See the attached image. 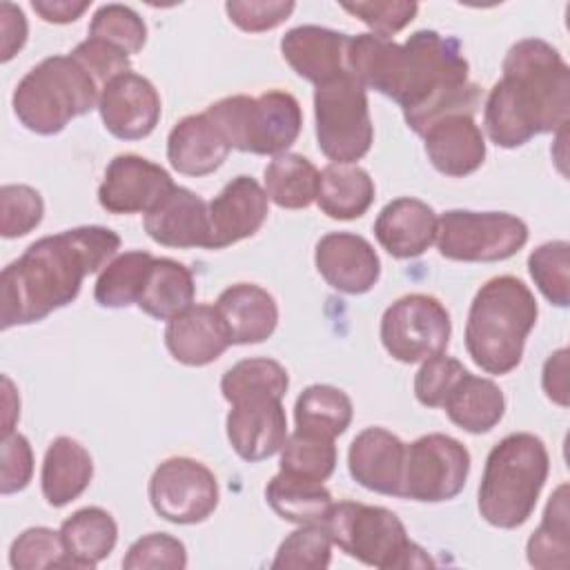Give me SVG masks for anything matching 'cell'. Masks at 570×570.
Here are the masks:
<instances>
[{
	"instance_id": "6da1fadb",
	"label": "cell",
	"mask_w": 570,
	"mask_h": 570,
	"mask_svg": "<svg viewBox=\"0 0 570 570\" xmlns=\"http://www.w3.org/2000/svg\"><path fill=\"white\" fill-rule=\"evenodd\" d=\"M347 69L365 87L392 98L407 127L423 131L450 114H474L479 87L461 42L434 29L414 31L403 45L374 33L352 36Z\"/></svg>"
},
{
	"instance_id": "7a4b0ae2",
	"label": "cell",
	"mask_w": 570,
	"mask_h": 570,
	"mask_svg": "<svg viewBox=\"0 0 570 570\" xmlns=\"http://www.w3.org/2000/svg\"><path fill=\"white\" fill-rule=\"evenodd\" d=\"M120 249V236L102 225H82L31 243L0 274V327L31 325L69 305L82 281Z\"/></svg>"
},
{
	"instance_id": "3957f363",
	"label": "cell",
	"mask_w": 570,
	"mask_h": 570,
	"mask_svg": "<svg viewBox=\"0 0 570 570\" xmlns=\"http://www.w3.org/2000/svg\"><path fill=\"white\" fill-rule=\"evenodd\" d=\"M570 118V67L541 38L514 42L483 105V127L497 147L514 149L557 134Z\"/></svg>"
},
{
	"instance_id": "277c9868",
	"label": "cell",
	"mask_w": 570,
	"mask_h": 570,
	"mask_svg": "<svg viewBox=\"0 0 570 570\" xmlns=\"http://www.w3.org/2000/svg\"><path fill=\"white\" fill-rule=\"evenodd\" d=\"M539 316L537 298L517 276H494L474 294L465 321V350L488 374H508L521 358Z\"/></svg>"
},
{
	"instance_id": "5b68a950",
	"label": "cell",
	"mask_w": 570,
	"mask_h": 570,
	"mask_svg": "<svg viewBox=\"0 0 570 570\" xmlns=\"http://www.w3.org/2000/svg\"><path fill=\"white\" fill-rule=\"evenodd\" d=\"M550 472L546 443L530 432L503 436L488 454L479 483V512L501 530L523 525Z\"/></svg>"
},
{
	"instance_id": "8992f818",
	"label": "cell",
	"mask_w": 570,
	"mask_h": 570,
	"mask_svg": "<svg viewBox=\"0 0 570 570\" xmlns=\"http://www.w3.org/2000/svg\"><path fill=\"white\" fill-rule=\"evenodd\" d=\"M100 91V85L71 53L49 56L22 76L11 105L24 129L53 136L73 118L98 107Z\"/></svg>"
},
{
	"instance_id": "52a82bcc",
	"label": "cell",
	"mask_w": 570,
	"mask_h": 570,
	"mask_svg": "<svg viewBox=\"0 0 570 570\" xmlns=\"http://www.w3.org/2000/svg\"><path fill=\"white\" fill-rule=\"evenodd\" d=\"M330 539L352 559L381 568H430L428 552L410 541L401 519L381 505L358 501L334 503L323 521Z\"/></svg>"
},
{
	"instance_id": "ba28073f",
	"label": "cell",
	"mask_w": 570,
	"mask_h": 570,
	"mask_svg": "<svg viewBox=\"0 0 570 570\" xmlns=\"http://www.w3.org/2000/svg\"><path fill=\"white\" fill-rule=\"evenodd\" d=\"M205 114L216 122L232 149L258 156L285 154L303 127L298 100L281 89L261 96H227L212 102Z\"/></svg>"
},
{
	"instance_id": "9c48e42d",
	"label": "cell",
	"mask_w": 570,
	"mask_h": 570,
	"mask_svg": "<svg viewBox=\"0 0 570 570\" xmlns=\"http://www.w3.org/2000/svg\"><path fill=\"white\" fill-rule=\"evenodd\" d=\"M316 142L325 158L341 165L361 160L374 140L367 89L350 73H341L314 89Z\"/></svg>"
},
{
	"instance_id": "30bf717a",
	"label": "cell",
	"mask_w": 570,
	"mask_h": 570,
	"mask_svg": "<svg viewBox=\"0 0 570 570\" xmlns=\"http://www.w3.org/2000/svg\"><path fill=\"white\" fill-rule=\"evenodd\" d=\"M528 236V225L514 214L448 209L439 216L434 243L450 261L497 263L514 256Z\"/></svg>"
},
{
	"instance_id": "8fae6325",
	"label": "cell",
	"mask_w": 570,
	"mask_h": 570,
	"mask_svg": "<svg viewBox=\"0 0 570 570\" xmlns=\"http://www.w3.org/2000/svg\"><path fill=\"white\" fill-rule=\"evenodd\" d=\"M452 321L445 305L430 294L396 298L381 318V343L401 363H423L445 352Z\"/></svg>"
},
{
	"instance_id": "7c38bea8",
	"label": "cell",
	"mask_w": 570,
	"mask_h": 570,
	"mask_svg": "<svg viewBox=\"0 0 570 570\" xmlns=\"http://www.w3.org/2000/svg\"><path fill=\"white\" fill-rule=\"evenodd\" d=\"M470 452L454 436L432 432L405 445L401 497L419 503L454 499L468 481Z\"/></svg>"
},
{
	"instance_id": "4fadbf2b",
	"label": "cell",
	"mask_w": 570,
	"mask_h": 570,
	"mask_svg": "<svg viewBox=\"0 0 570 570\" xmlns=\"http://www.w3.org/2000/svg\"><path fill=\"white\" fill-rule=\"evenodd\" d=\"M147 492L154 512L178 525L205 521L220 497L214 472L189 456L165 459L154 470Z\"/></svg>"
},
{
	"instance_id": "5bb4252c",
	"label": "cell",
	"mask_w": 570,
	"mask_h": 570,
	"mask_svg": "<svg viewBox=\"0 0 570 570\" xmlns=\"http://www.w3.org/2000/svg\"><path fill=\"white\" fill-rule=\"evenodd\" d=\"M225 430L234 452L258 463L281 452L287 439V416L283 396L276 394H245L229 401Z\"/></svg>"
},
{
	"instance_id": "9a60e30c",
	"label": "cell",
	"mask_w": 570,
	"mask_h": 570,
	"mask_svg": "<svg viewBox=\"0 0 570 570\" xmlns=\"http://www.w3.org/2000/svg\"><path fill=\"white\" fill-rule=\"evenodd\" d=\"M171 176L160 165L138 156H116L98 187V203L109 214H147L169 189Z\"/></svg>"
},
{
	"instance_id": "2e32d148",
	"label": "cell",
	"mask_w": 570,
	"mask_h": 570,
	"mask_svg": "<svg viewBox=\"0 0 570 570\" xmlns=\"http://www.w3.org/2000/svg\"><path fill=\"white\" fill-rule=\"evenodd\" d=\"M160 109L156 87L136 71L111 78L98 100L105 129L120 140L147 138L160 120Z\"/></svg>"
},
{
	"instance_id": "e0dca14e",
	"label": "cell",
	"mask_w": 570,
	"mask_h": 570,
	"mask_svg": "<svg viewBox=\"0 0 570 570\" xmlns=\"http://www.w3.org/2000/svg\"><path fill=\"white\" fill-rule=\"evenodd\" d=\"M314 263L323 281L341 294H367L381 276L376 249L358 234L330 232L314 249Z\"/></svg>"
},
{
	"instance_id": "ac0fdd59",
	"label": "cell",
	"mask_w": 570,
	"mask_h": 570,
	"mask_svg": "<svg viewBox=\"0 0 570 570\" xmlns=\"http://www.w3.org/2000/svg\"><path fill=\"white\" fill-rule=\"evenodd\" d=\"M269 214V198L252 176L232 178L220 194L207 203L209 247L223 249L254 236Z\"/></svg>"
},
{
	"instance_id": "d6986e66",
	"label": "cell",
	"mask_w": 570,
	"mask_h": 570,
	"mask_svg": "<svg viewBox=\"0 0 570 570\" xmlns=\"http://www.w3.org/2000/svg\"><path fill=\"white\" fill-rule=\"evenodd\" d=\"M147 236L165 247H209L207 203L187 187L174 185L147 214Z\"/></svg>"
},
{
	"instance_id": "ffe728a7",
	"label": "cell",
	"mask_w": 570,
	"mask_h": 570,
	"mask_svg": "<svg viewBox=\"0 0 570 570\" xmlns=\"http://www.w3.org/2000/svg\"><path fill=\"white\" fill-rule=\"evenodd\" d=\"M405 443L385 428L361 430L347 450V470L365 490L401 497Z\"/></svg>"
},
{
	"instance_id": "44dd1931",
	"label": "cell",
	"mask_w": 570,
	"mask_h": 570,
	"mask_svg": "<svg viewBox=\"0 0 570 570\" xmlns=\"http://www.w3.org/2000/svg\"><path fill=\"white\" fill-rule=\"evenodd\" d=\"M352 36L318 24H301L281 38L285 62L305 80L323 85L347 69Z\"/></svg>"
},
{
	"instance_id": "7402d4cb",
	"label": "cell",
	"mask_w": 570,
	"mask_h": 570,
	"mask_svg": "<svg viewBox=\"0 0 570 570\" xmlns=\"http://www.w3.org/2000/svg\"><path fill=\"white\" fill-rule=\"evenodd\" d=\"M432 167L450 178L474 174L485 160V138L472 114H450L423 131Z\"/></svg>"
},
{
	"instance_id": "603a6c76",
	"label": "cell",
	"mask_w": 570,
	"mask_h": 570,
	"mask_svg": "<svg viewBox=\"0 0 570 570\" xmlns=\"http://www.w3.org/2000/svg\"><path fill=\"white\" fill-rule=\"evenodd\" d=\"M165 345L178 363L203 367L220 358L232 338L216 305L198 303L167 321Z\"/></svg>"
},
{
	"instance_id": "cb8c5ba5",
	"label": "cell",
	"mask_w": 570,
	"mask_h": 570,
	"mask_svg": "<svg viewBox=\"0 0 570 570\" xmlns=\"http://www.w3.org/2000/svg\"><path fill=\"white\" fill-rule=\"evenodd\" d=\"M439 216L434 209L412 196L390 200L374 220L379 245L394 258H416L436 240Z\"/></svg>"
},
{
	"instance_id": "d4e9b609",
	"label": "cell",
	"mask_w": 570,
	"mask_h": 570,
	"mask_svg": "<svg viewBox=\"0 0 570 570\" xmlns=\"http://www.w3.org/2000/svg\"><path fill=\"white\" fill-rule=\"evenodd\" d=\"M229 151L225 136L205 111L180 118L167 136V160L185 176L214 174Z\"/></svg>"
},
{
	"instance_id": "484cf974",
	"label": "cell",
	"mask_w": 570,
	"mask_h": 570,
	"mask_svg": "<svg viewBox=\"0 0 570 570\" xmlns=\"http://www.w3.org/2000/svg\"><path fill=\"white\" fill-rule=\"evenodd\" d=\"M216 309L227 325L232 345L263 343L278 325L276 298L254 283H234L223 289Z\"/></svg>"
},
{
	"instance_id": "4316f807",
	"label": "cell",
	"mask_w": 570,
	"mask_h": 570,
	"mask_svg": "<svg viewBox=\"0 0 570 570\" xmlns=\"http://www.w3.org/2000/svg\"><path fill=\"white\" fill-rule=\"evenodd\" d=\"M91 476L94 461L82 443L71 436H58L49 443L40 472L42 497L49 505L62 508L78 499L89 488Z\"/></svg>"
},
{
	"instance_id": "83f0119b",
	"label": "cell",
	"mask_w": 570,
	"mask_h": 570,
	"mask_svg": "<svg viewBox=\"0 0 570 570\" xmlns=\"http://www.w3.org/2000/svg\"><path fill=\"white\" fill-rule=\"evenodd\" d=\"M374 180L358 165L330 163L318 171L316 205L334 220L361 218L374 203Z\"/></svg>"
},
{
	"instance_id": "f1b7e54d",
	"label": "cell",
	"mask_w": 570,
	"mask_h": 570,
	"mask_svg": "<svg viewBox=\"0 0 570 570\" xmlns=\"http://www.w3.org/2000/svg\"><path fill=\"white\" fill-rule=\"evenodd\" d=\"M443 407L448 419L461 430L470 434H485L503 419L505 399L492 379L465 372L445 399Z\"/></svg>"
},
{
	"instance_id": "f546056e",
	"label": "cell",
	"mask_w": 570,
	"mask_h": 570,
	"mask_svg": "<svg viewBox=\"0 0 570 570\" xmlns=\"http://www.w3.org/2000/svg\"><path fill=\"white\" fill-rule=\"evenodd\" d=\"M60 537L73 568H96L111 554L118 541V525L114 517L98 508H80L60 525Z\"/></svg>"
},
{
	"instance_id": "4dcf8cb0",
	"label": "cell",
	"mask_w": 570,
	"mask_h": 570,
	"mask_svg": "<svg viewBox=\"0 0 570 570\" xmlns=\"http://www.w3.org/2000/svg\"><path fill=\"white\" fill-rule=\"evenodd\" d=\"M194 296L196 283L189 267L174 258H154L136 305L158 321H171L194 305Z\"/></svg>"
},
{
	"instance_id": "1f68e13d",
	"label": "cell",
	"mask_w": 570,
	"mask_h": 570,
	"mask_svg": "<svg viewBox=\"0 0 570 570\" xmlns=\"http://www.w3.org/2000/svg\"><path fill=\"white\" fill-rule=\"evenodd\" d=\"M265 499L281 519L296 525L323 523L334 505L330 490L321 481L283 470H278V474L267 483Z\"/></svg>"
},
{
	"instance_id": "d6a6232c",
	"label": "cell",
	"mask_w": 570,
	"mask_h": 570,
	"mask_svg": "<svg viewBox=\"0 0 570 570\" xmlns=\"http://www.w3.org/2000/svg\"><path fill=\"white\" fill-rule=\"evenodd\" d=\"M352 416V399L343 390L325 383L305 387L294 405L296 430L327 439L341 436L350 428Z\"/></svg>"
},
{
	"instance_id": "836d02e7",
	"label": "cell",
	"mask_w": 570,
	"mask_h": 570,
	"mask_svg": "<svg viewBox=\"0 0 570 570\" xmlns=\"http://www.w3.org/2000/svg\"><path fill=\"white\" fill-rule=\"evenodd\" d=\"M528 563L539 570L568 568L570 563V525H568V485L561 483L546 505L539 528L525 546Z\"/></svg>"
},
{
	"instance_id": "e575fe53",
	"label": "cell",
	"mask_w": 570,
	"mask_h": 570,
	"mask_svg": "<svg viewBox=\"0 0 570 570\" xmlns=\"http://www.w3.org/2000/svg\"><path fill=\"white\" fill-rule=\"evenodd\" d=\"M318 169L301 154H278L265 167V194L283 209H305L316 200Z\"/></svg>"
},
{
	"instance_id": "d590c367",
	"label": "cell",
	"mask_w": 570,
	"mask_h": 570,
	"mask_svg": "<svg viewBox=\"0 0 570 570\" xmlns=\"http://www.w3.org/2000/svg\"><path fill=\"white\" fill-rule=\"evenodd\" d=\"M154 256L145 249H134L114 256L100 272L94 285V298L102 307H129L138 303Z\"/></svg>"
},
{
	"instance_id": "8d00e7d4",
	"label": "cell",
	"mask_w": 570,
	"mask_h": 570,
	"mask_svg": "<svg viewBox=\"0 0 570 570\" xmlns=\"http://www.w3.org/2000/svg\"><path fill=\"white\" fill-rule=\"evenodd\" d=\"M336 468L334 439L294 430L281 448V470L312 481H327Z\"/></svg>"
},
{
	"instance_id": "74e56055",
	"label": "cell",
	"mask_w": 570,
	"mask_h": 570,
	"mask_svg": "<svg viewBox=\"0 0 570 570\" xmlns=\"http://www.w3.org/2000/svg\"><path fill=\"white\" fill-rule=\"evenodd\" d=\"M287 387H289L287 370L278 361L265 358V356L243 358L234 363L220 379V392L227 403L245 394H263V392L285 396Z\"/></svg>"
},
{
	"instance_id": "f35d334b",
	"label": "cell",
	"mask_w": 570,
	"mask_h": 570,
	"mask_svg": "<svg viewBox=\"0 0 570 570\" xmlns=\"http://www.w3.org/2000/svg\"><path fill=\"white\" fill-rule=\"evenodd\" d=\"M528 272L546 296L548 303L557 307H568L570 303V243L548 240L532 249L528 256Z\"/></svg>"
},
{
	"instance_id": "ab89813d",
	"label": "cell",
	"mask_w": 570,
	"mask_h": 570,
	"mask_svg": "<svg viewBox=\"0 0 570 570\" xmlns=\"http://www.w3.org/2000/svg\"><path fill=\"white\" fill-rule=\"evenodd\" d=\"M332 539L323 523L298 525L283 539L272 561L274 570H323L332 561Z\"/></svg>"
},
{
	"instance_id": "60d3db41",
	"label": "cell",
	"mask_w": 570,
	"mask_h": 570,
	"mask_svg": "<svg viewBox=\"0 0 570 570\" xmlns=\"http://www.w3.org/2000/svg\"><path fill=\"white\" fill-rule=\"evenodd\" d=\"M9 563L13 570L73 568L60 532L45 525L27 528L13 539L9 548Z\"/></svg>"
},
{
	"instance_id": "b9f144b4",
	"label": "cell",
	"mask_w": 570,
	"mask_h": 570,
	"mask_svg": "<svg viewBox=\"0 0 570 570\" xmlns=\"http://www.w3.org/2000/svg\"><path fill=\"white\" fill-rule=\"evenodd\" d=\"M89 36L100 38L131 56L145 47L147 27L131 7L102 4L89 22Z\"/></svg>"
},
{
	"instance_id": "7bdbcfd3",
	"label": "cell",
	"mask_w": 570,
	"mask_h": 570,
	"mask_svg": "<svg viewBox=\"0 0 570 570\" xmlns=\"http://www.w3.org/2000/svg\"><path fill=\"white\" fill-rule=\"evenodd\" d=\"M45 214L40 191L29 185H2L0 189V234L20 238L33 232Z\"/></svg>"
},
{
	"instance_id": "ee69618b",
	"label": "cell",
	"mask_w": 570,
	"mask_h": 570,
	"mask_svg": "<svg viewBox=\"0 0 570 570\" xmlns=\"http://www.w3.org/2000/svg\"><path fill=\"white\" fill-rule=\"evenodd\" d=\"M187 566V550L183 541L167 532H151L134 541L122 557L127 570H183Z\"/></svg>"
},
{
	"instance_id": "f6af8a7d",
	"label": "cell",
	"mask_w": 570,
	"mask_h": 570,
	"mask_svg": "<svg viewBox=\"0 0 570 570\" xmlns=\"http://www.w3.org/2000/svg\"><path fill=\"white\" fill-rule=\"evenodd\" d=\"M468 370L459 358L439 354L419 367L414 376V396L425 407H443L445 399L454 390V385L463 379Z\"/></svg>"
},
{
	"instance_id": "bcb514c9",
	"label": "cell",
	"mask_w": 570,
	"mask_h": 570,
	"mask_svg": "<svg viewBox=\"0 0 570 570\" xmlns=\"http://www.w3.org/2000/svg\"><path fill=\"white\" fill-rule=\"evenodd\" d=\"M341 9L356 16L363 24H367L372 29L370 33H374L379 38H392L394 33H399L414 20L419 4L407 2V0L345 2V4H341Z\"/></svg>"
},
{
	"instance_id": "7dc6e473",
	"label": "cell",
	"mask_w": 570,
	"mask_h": 570,
	"mask_svg": "<svg viewBox=\"0 0 570 570\" xmlns=\"http://www.w3.org/2000/svg\"><path fill=\"white\" fill-rule=\"evenodd\" d=\"M296 4L292 0H234L225 4L229 20L247 33L269 31L283 24Z\"/></svg>"
},
{
	"instance_id": "c3c4849f",
	"label": "cell",
	"mask_w": 570,
	"mask_h": 570,
	"mask_svg": "<svg viewBox=\"0 0 570 570\" xmlns=\"http://www.w3.org/2000/svg\"><path fill=\"white\" fill-rule=\"evenodd\" d=\"M71 56L91 73V78L100 85V89L111 78H116L125 71H131L129 56L125 51H120L118 47L100 40V38L87 36V40L76 45Z\"/></svg>"
},
{
	"instance_id": "681fc988",
	"label": "cell",
	"mask_w": 570,
	"mask_h": 570,
	"mask_svg": "<svg viewBox=\"0 0 570 570\" xmlns=\"http://www.w3.org/2000/svg\"><path fill=\"white\" fill-rule=\"evenodd\" d=\"M0 454H2L0 492L16 494L24 490L33 474V450L29 445V439L20 432H11L2 436Z\"/></svg>"
},
{
	"instance_id": "f907efd6",
	"label": "cell",
	"mask_w": 570,
	"mask_h": 570,
	"mask_svg": "<svg viewBox=\"0 0 570 570\" xmlns=\"http://www.w3.org/2000/svg\"><path fill=\"white\" fill-rule=\"evenodd\" d=\"M27 18L13 2H0V60L9 62L27 42Z\"/></svg>"
},
{
	"instance_id": "816d5d0a",
	"label": "cell",
	"mask_w": 570,
	"mask_h": 570,
	"mask_svg": "<svg viewBox=\"0 0 570 570\" xmlns=\"http://www.w3.org/2000/svg\"><path fill=\"white\" fill-rule=\"evenodd\" d=\"M541 385L546 396L559 407H568V350L552 352L543 363Z\"/></svg>"
},
{
	"instance_id": "f5cc1de1",
	"label": "cell",
	"mask_w": 570,
	"mask_h": 570,
	"mask_svg": "<svg viewBox=\"0 0 570 570\" xmlns=\"http://www.w3.org/2000/svg\"><path fill=\"white\" fill-rule=\"evenodd\" d=\"M89 4L91 2H87V0H82V2H76V0H33L31 9L45 22L69 24V22H76L89 9Z\"/></svg>"
},
{
	"instance_id": "db71d44e",
	"label": "cell",
	"mask_w": 570,
	"mask_h": 570,
	"mask_svg": "<svg viewBox=\"0 0 570 570\" xmlns=\"http://www.w3.org/2000/svg\"><path fill=\"white\" fill-rule=\"evenodd\" d=\"M2 403H4V416H2V436L13 432V425L20 414V399L13 390V383L9 376H2Z\"/></svg>"
}]
</instances>
